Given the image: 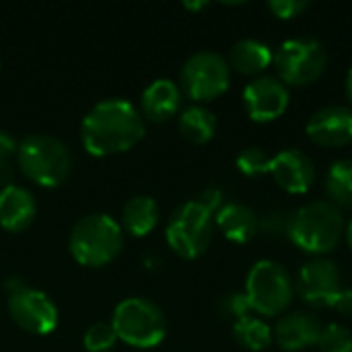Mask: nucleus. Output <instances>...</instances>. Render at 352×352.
Segmentation results:
<instances>
[{"instance_id": "nucleus-7", "label": "nucleus", "mask_w": 352, "mask_h": 352, "mask_svg": "<svg viewBox=\"0 0 352 352\" xmlns=\"http://www.w3.org/2000/svg\"><path fill=\"white\" fill-rule=\"evenodd\" d=\"M212 235L214 214L196 200L177 206L165 229L169 248L184 260L200 258L208 250Z\"/></svg>"}, {"instance_id": "nucleus-27", "label": "nucleus", "mask_w": 352, "mask_h": 352, "mask_svg": "<svg viewBox=\"0 0 352 352\" xmlns=\"http://www.w3.org/2000/svg\"><path fill=\"white\" fill-rule=\"evenodd\" d=\"M219 311H221L223 318L233 320V324H235V322L248 318L252 307H250V301H248L245 293L235 291V293H227V295H223L219 299Z\"/></svg>"}, {"instance_id": "nucleus-19", "label": "nucleus", "mask_w": 352, "mask_h": 352, "mask_svg": "<svg viewBox=\"0 0 352 352\" xmlns=\"http://www.w3.org/2000/svg\"><path fill=\"white\" fill-rule=\"evenodd\" d=\"M272 58H274V54L268 43H264L260 39H241L231 47L227 62L239 74L258 78V74H262L272 64Z\"/></svg>"}, {"instance_id": "nucleus-33", "label": "nucleus", "mask_w": 352, "mask_h": 352, "mask_svg": "<svg viewBox=\"0 0 352 352\" xmlns=\"http://www.w3.org/2000/svg\"><path fill=\"white\" fill-rule=\"evenodd\" d=\"M12 177H14V169H12L10 161L0 163V190L12 186Z\"/></svg>"}, {"instance_id": "nucleus-30", "label": "nucleus", "mask_w": 352, "mask_h": 352, "mask_svg": "<svg viewBox=\"0 0 352 352\" xmlns=\"http://www.w3.org/2000/svg\"><path fill=\"white\" fill-rule=\"evenodd\" d=\"M196 202H200L206 210H210L212 214H217L223 208V192L219 188H208V190H204L196 198Z\"/></svg>"}, {"instance_id": "nucleus-13", "label": "nucleus", "mask_w": 352, "mask_h": 352, "mask_svg": "<svg viewBox=\"0 0 352 352\" xmlns=\"http://www.w3.org/2000/svg\"><path fill=\"white\" fill-rule=\"evenodd\" d=\"M307 136L326 148H338L352 142V107L328 105L311 113L305 126Z\"/></svg>"}, {"instance_id": "nucleus-12", "label": "nucleus", "mask_w": 352, "mask_h": 352, "mask_svg": "<svg viewBox=\"0 0 352 352\" xmlns=\"http://www.w3.org/2000/svg\"><path fill=\"white\" fill-rule=\"evenodd\" d=\"M289 103V87L278 76H258L243 89L245 111L258 124L278 120L287 111Z\"/></svg>"}, {"instance_id": "nucleus-1", "label": "nucleus", "mask_w": 352, "mask_h": 352, "mask_svg": "<svg viewBox=\"0 0 352 352\" xmlns=\"http://www.w3.org/2000/svg\"><path fill=\"white\" fill-rule=\"evenodd\" d=\"M144 136V118L128 99L111 97L95 103L82 124L80 140L93 157H109L138 144Z\"/></svg>"}, {"instance_id": "nucleus-28", "label": "nucleus", "mask_w": 352, "mask_h": 352, "mask_svg": "<svg viewBox=\"0 0 352 352\" xmlns=\"http://www.w3.org/2000/svg\"><path fill=\"white\" fill-rule=\"evenodd\" d=\"M289 225H291V214L276 210V212H268L260 221V231H264L270 237H287Z\"/></svg>"}, {"instance_id": "nucleus-25", "label": "nucleus", "mask_w": 352, "mask_h": 352, "mask_svg": "<svg viewBox=\"0 0 352 352\" xmlns=\"http://www.w3.org/2000/svg\"><path fill=\"white\" fill-rule=\"evenodd\" d=\"M320 352H352V332L342 324H328L318 340Z\"/></svg>"}, {"instance_id": "nucleus-24", "label": "nucleus", "mask_w": 352, "mask_h": 352, "mask_svg": "<svg viewBox=\"0 0 352 352\" xmlns=\"http://www.w3.org/2000/svg\"><path fill=\"white\" fill-rule=\"evenodd\" d=\"M118 342V334L111 324L97 322L91 324L82 336V346L87 352H109Z\"/></svg>"}, {"instance_id": "nucleus-32", "label": "nucleus", "mask_w": 352, "mask_h": 352, "mask_svg": "<svg viewBox=\"0 0 352 352\" xmlns=\"http://www.w3.org/2000/svg\"><path fill=\"white\" fill-rule=\"evenodd\" d=\"M16 146H19L16 140L8 132L0 130V163L10 161V157L16 155Z\"/></svg>"}, {"instance_id": "nucleus-6", "label": "nucleus", "mask_w": 352, "mask_h": 352, "mask_svg": "<svg viewBox=\"0 0 352 352\" xmlns=\"http://www.w3.org/2000/svg\"><path fill=\"white\" fill-rule=\"evenodd\" d=\"M243 293L252 311L264 318H278L295 297V280L280 262L258 260L248 272Z\"/></svg>"}, {"instance_id": "nucleus-26", "label": "nucleus", "mask_w": 352, "mask_h": 352, "mask_svg": "<svg viewBox=\"0 0 352 352\" xmlns=\"http://www.w3.org/2000/svg\"><path fill=\"white\" fill-rule=\"evenodd\" d=\"M270 161L272 157L264 148L250 146L237 155V169L248 177H256V175H264L270 171Z\"/></svg>"}, {"instance_id": "nucleus-35", "label": "nucleus", "mask_w": 352, "mask_h": 352, "mask_svg": "<svg viewBox=\"0 0 352 352\" xmlns=\"http://www.w3.org/2000/svg\"><path fill=\"white\" fill-rule=\"evenodd\" d=\"M344 235H346V243H349V248L352 250V219H351V223L344 227Z\"/></svg>"}, {"instance_id": "nucleus-16", "label": "nucleus", "mask_w": 352, "mask_h": 352, "mask_svg": "<svg viewBox=\"0 0 352 352\" xmlns=\"http://www.w3.org/2000/svg\"><path fill=\"white\" fill-rule=\"evenodd\" d=\"M37 202L23 186H8L0 190V227L10 233H21L35 221Z\"/></svg>"}, {"instance_id": "nucleus-5", "label": "nucleus", "mask_w": 352, "mask_h": 352, "mask_svg": "<svg viewBox=\"0 0 352 352\" xmlns=\"http://www.w3.org/2000/svg\"><path fill=\"white\" fill-rule=\"evenodd\" d=\"M118 340L134 349H155L167 336V320L163 309L144 297H128L120 301L111 316Z\"/></svg>"}, {"instance_id": "nucleus-2", "label": "nucleus", "mask_w": 352, "mask_h": 352, "mask_svg": "<svg viewBox=\"0 0 352 352\" xmlns=\"http://www.w3.org/2000/svg\"><path fill=\"white\" fill-rule=\"evenodd\" d=\"M344 235V217L332 202H309L291 214L289 239L301 252L324 256L338 248Z\"/></svg>"}, {"instance_id": "nucleus-34", "label": "nucleus", "mask_w": 352, "mask_h": 352, "mask_svg": "<svg viewBox=\"0 0 352 352\" xmlns=\"http://www.w3.org/2000/svg\"><path fill=\"white\" fill-rule=\"evenodd\" d=\"M346 95H349V101H351L352 105V66L351 70H349V74H346Z\"/></svg>"}, {"instance_id": "nucleus-22", "label": "nucleus", "mask_w": 352, "mask_h": 352, "mask_svg": "<svg viewBox=\"0 0 352 352\" xmlns=\"http://www.w3.org/2000/svg\"><path fill=\"white\" fill-rule=\"evenodd\" d=\"M324 186L334 206L352 208V159L334 161L326 173Z\"/></svg>"}, {"instance_id": "nucleus-17", "label": "nucleus", "mask_w": 352, "mask_h": 352, "mask_svg": "<svg viewBox=\"0 0 352 352\" xmlns=\"http://www.w3.org/2000/svg\"><path fill=\"white\" fill-rule=\"evenodd\" d=\"M182 89L171 78L153 80L140 95V113L151 122H165L179 111Z\"/></svg>"}, {"instance_id": "nucleus-14", "label": "nucleus", "mask_w": 352, "mask_h": 352, "mask_svg": "<svg viewBox=\"0 0 352 352\" xmlns=\"http://www.w3.org/2000/svg\"><path fill=\"white\" fill-rule=\"evenodd\" d=\"M274 182L289 194H307L316 182V165L299 148H285L270 161L268 171Z\"/></svg>"}, {"instance_id": "nucleus-36", "label": "nucleus", "mask_w": 352, "mask_h": 352, "mask_svg": "<svg viewBox=\"0 0 352 352\" xmlns=\"http://www.w3.org/2000/svg\"><path fill=\"white\" fill-rule=\"evenodd\" d=\"M184 6H186V8H204L206 2H186Z\"/></svg>"}, {"instance_id": "nucleus-8", "label": "nucleus", "mask_w": 352, "mask_h": 352, "mask_svg": "<svg viewBox=\"0 0 352 352\" xmlns=\"http://www.w3.org/2000/svg\"><path fill=\"white\" fill-rule=\"evenodd\" d=\"M272 64L287 87H305L324 74L328 66V52L318 39H287L276 47Z\"/></svg>"}, {"instance_id": "nucleus-18", "label": "nucleus", "mask_w": 352, "mask_h": 352, "mask_svg": "<svg viewBox=\"0 0 352 352\" xmlns=\"http://www.w3.org/2000/svg\"><path fill=\"white\" fill-rule=\"evenodd\" d=\"M214 225L233 243H250L260 231L258 214L239 202L223 204V208L214 214Z\"/></svg>"}, {"instance_id": "nucleus-23", "label": "nucleus", "mask_w": 352, "mask_h": 352, "mask_svg": "<svg viewBox=\"0 0 352 352\" xmlns=\"http://www.w3.org/2000/svg\"><path fill=\"white\" fill-rule=\"evenodd\" d=\"M233 336L243 349L252 352L266 351L274 340L272 328L264 320L252 318V316H248V318L233 324Z\"/></svg>"}, {"instance_id": "nucleus-3", "label": "nucleus", "mask_w": 352, "mask_h": 352, "mask_svg": "<svg viewBox=\"0 0 352 352\" xmlns=\"http://www.w3.org/2000/svg\"><path fill=\"white\" fill-rule=\"evenodd\" d=\"M68 248L78 264L99 268L120 256L124 248V231L113 217L105 212H91L78 219L72 227Z\"/></svg>"}, {"instance_id": "nucleus-11", "label": "nucleus", "mask_w": 352, "mask_h": 352, "mask_svg": "<svg viewBox=\"0 0 352 352\" xmlns=\"http://www.w3.org/2000/svg\"><path fill=\"white\" fill-rule=\"evenodd\" d=\"M340 289L342 272L332 260L326 258H314L303 264L295 280V293L301 297V301L318 309L330 307Z\"/></svg>"}, {"instance_id": "nucleus-10", "label": "nucleus", "mask_w": 352, "mask_h": 352, "mask_svg": "<svg viewBox=\"0 0 352 352\" xmlns=\"http://www.w3.org/2000/svg\"><path fill=\"white\" fill-rule=\"evenodd\" d=\"M8 314L21 330L35 336L52 334L60 322L56 303L43 291L27 285H19L8 293Z\"/></svg>"}, {"instance_id": "nucleus-4", "label": "nucleus", "mask_w": 352, "mask_h": 352, "mask_svg": "<svg viewBox=\"0 0 352 352\" xmlns=\"http://www.w3.org/2000/svg\"><path fill=\"white\" fill-rule=\"evenodd\" d=\"M21 173L43 188H58L66 182L72 165L68 146L50 134H29L16 146Z\"/></svg>"}, {"instance_id": "nucleus-20", "label": "nucleus", "mask_w": 352, "mask_h": 352, "mask_svg": "<svg viewBox=\"0 0 352 352\" xmlns=\"http://www.w3.org/2000/svg\"><path fill=\"white\" fill-rule=\"evenodd\" d=\"M159 225V204L151 196H134L122 208L120 227L132 237H146Z\"/></svg>"}, {"instance_id": "nucleus-31", "label": "nucleus", "mask_w": 352, "mask_h": 352, "mask_svg": "<svg viewBox=\"0 0 352 352\" xmlns=\"http://www.w3.org/2000/svg\"><path fill=\"white\" fill-rule=\"evenodd\" d=\"M330 309L338 311L344 318H352V289H340V293L334 297Z\"/></svg>"}, {"instance_id": "nucleus-21", "label": "nucleus", "mask_w": 352, "mask_h": 352, "mask_svg": "<svg viewBox=\"0 0 352 352\" xmlns=\"http://www.w3.org/2000/svg\"><path fill=\"white\" fill-rule=\"evenodd\" d=\"M177 126H179V132L182 136L188 140V142H194V144H204L208 142L214 132H217V118L214 113L204 107V105H190L186 107L179 118H177Z\"/></svg>"}, {"instance_id": "nucleus-15", "label": "nucleus", "mask_w": 352, "mask_h": 352, "mask_svg": "<svg viewBox=\"0 0 352 352\" xmlns=\"http://www.w3.org/2000/svg\"><path fill=\"white\" fill-rule=\"evenodd\" d=\"M322 322L311 316V314H303V311H293L283 316L272 334H274V342L287 352H299L311 346H318V340L322 336Z\"/></svg>"}, {"instance_id": "nucleus-29", "label": "nucleus", "mask_w": 352, "mask_h": 352, "mask_svg": "<svg viewBox=\"0 0 352 352\" xmlns=\"http://www.w3.org/2000/svg\"><path fill=\"white\" fill-rule=\"evenodd\" d=\"M307 6H309V2H305V0H270L268 2V8L283 21L299 16L303 10H307Z\"/></svg>"}, {"instance_id": "nucleus-9", "label": "nucleus", "mask_w": 352, "mask_h": 352, "mask_svg": "<svg viewBox=\"0 0 352 352\" xmlns=\"http://www.w3.org/2000/svg\"><path fill=\"white\" fill-rule=\"evenodd\" d=\"M179 80L182 91L190 99L212 101L229 89L231 66L221 54L212 50H200L184 62Z\"/></svg>"}]
</instances>
